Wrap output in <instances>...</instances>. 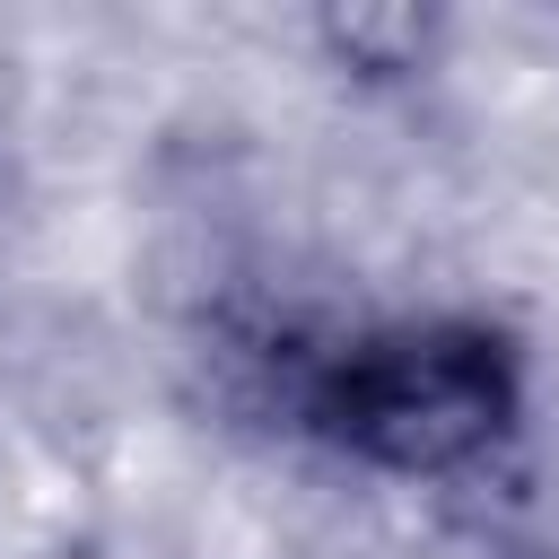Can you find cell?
<instances>
[{"mask_svg":"<svg viewBox=\"0 0 559 559\" xmlns=\"http://www.w3.org/2000/svg\"><path fill=\"white\" fill-rule=\"evenodd\" d=\"M524 367L489 323H384L306 376V419L376 472H463L515 437Z\"/></svg>","mask_w":559,"mask_h":559,"instance_id":"cell-1","label":"cell"}]
</instances>
